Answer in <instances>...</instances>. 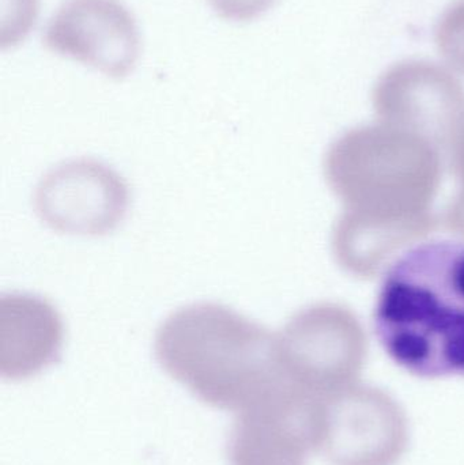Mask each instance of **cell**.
Instances as JSON below:
<instances>
[{
	"label": "cell",
	"instance_id": "cell-4",
	"mask_svg": "<svg viewBox=\"0 0 464 465\" xmlns=\"http://www.w3.org/2000/svg\"><path fill=\"white\" fill-rule=\"evenodd\" d=\"M278 335L289 376L316 398L356 384L364 369L367 336L345 306H310L294 314Z\"/></svg>",
	"mask_w": 464,
	"mask_h": 465
},
{
	"label": "cell",
	"instance_id": "cell-13",
	"mask_svg": "<svg viewBox=\"0 0 464 465\" xmlns=\"http://www.w3.org/2000/svg\"><path fill=\"white\" fill-rule=\"evenodd\" d=\"M446 223L449 231L464 238V184L447 209Z\"/></svg>",
	"mask_w": 464,
	"mask_h": 465
},
{
	"label": "cell",
	"instance_id": "cell-9",
	"mask_svg": "<svg viewBox=\"0 0 464 465\" xmlns=\"http://www.w3.org/2000/svg\"><path fill=\"white\" fill-rule=\"evenodd\" d=\"M432 213L421 217L387 220L345 212L332 232L335 259L351 275H379L411 246L435 231Z\"/></svg>",
	"mask_w": 464,
	"mask_h": 465
},
{
	"label": "cell",
	"instance_id": "cell-6",
	"mask_svg": "<svg viewBox=\"0 0 464 465\" xmlns=\"http://www.w3.org/2000/svg\"><path fill=\"white\" fill-rule=\"evenodd\" d=\"M323 399L294 382L237 411L229 440L232 465H305L318 450Z\"/></svg>",
	"mask_w": 464,
	"mask_h": 465
},
{
	"label": "cell",
	"instance_id": "cell-12",
	"mask_svg": "<svg viewBox=\"0 0 464 465\" xmlns=\"http://www.w3.org/2000/svg\"><path fill=\"white\" fill-rule=\"evenodd\" d=\"M220 18L250 22L266 13L275 0H207Z\"/></svg>",
	"mask_w": 464,
	"mask_h": 465
},
{
	"label": "cell",
	"instance_id": "cell-7",
	"mask_svg": "<svg viewBox=\"0 0 464 465\" xmlns=\"http://www.w3.org/2000/svg\"><path fill=\"white\" fill-rule=\"evenodd\" d=\"M43 43L114 79L133 73L142 49L135 18L120 0H67L49 19Z\"/></svg>",
	"mask_w": 464,
	"mask_h": 465
},
{
	"label": "cell",
	"instance_id": "cell-2",
	"mask_svg": "<svg viewBox=\"0 0 464 465\" xmlns=\"http://www.w3.org/2000/svg\"><path fill=\"white\" fill-rule=\"evenodd\" d=\"M163 371L209 406L240 411L270 391L294 382L280 335L218 303L172 313L155 336Z\"/></svg>",
	"mask_w": 464,
	"mask_h": 465
},
{
	"label": "cell",
	"instance_id": "cell-8",
	"mask_svg": "<svg viewBox=\"0 0 464 465\" xmlns=\"http://www.w3.org/2000/svg\"><path fill=\"white\" fill-rule=\"evenodd\" d=\"M127 187L94 163H67L52 171L37 191L38 214L51 228L73 234H104L124 215Z\"/></svg>",
	"mask_w": 464,
	"mask_h": 465
},
{
	"label": "cell",
	"instance_id": "cell-11",
	"mask_svg": "<svg viewBox=\"0 0 464 465\" xmlns=\"http://www.w3.org/2000/svg\"><path fill=\"white\" fill-rule=\"evenodd\" d=\"M13 320V319H11ZM62 343V324L48 303L29 297V319L11 322L10 344L2 347V373L10 379H26L56 358Z\"/></svg>",
	"mask_w": 464,
	"mask_h": 465
},
{
	"label": "cell",
	"instance_id": "cell-14",
	"mask_svg": "<svg viewBox=\"0 0 464 465\" xmlns=\"http://www.w3.org/2000/svg\"><path fill=\"white\" fill-rule=\"evenodd\" d=\"M449 157H451V168L455 176L458 177L462 185L464 184V124L462 130L455 138L454 143L449 147Z\"/></svg>",
	"mask_w": 464,
	"mask_h": 465
},
{
	"label": "cell",
	"instance_id": "cell-5",
	"mask_svg": "<svg viewBox=\"0 0 464 465\" xmlns=\"http://www.w3.org/2000/svg\"><path fill=\"white\" fill-rule=\"evenodd\" d=\"M408 441L405 412L389 393L354 384L323 399L318 450L332 465H395Z\"/></svg>",
	"mask_w": 464,
	"mask_h": 465
},
{
	"label": "cell",
	"instance_id": "cell-1",
	"mask_svg": "<svg viewBox=\"0 0 464 465\" xmlns=\"http://www.w3.org/2000/svg\"><path fill=\"white\" fill-rule=\"evenodd\" d=\"M376 336L400 368L424 379L464 377V245L420 242L386 271Z\"/></svg>",
	"mask_w": 464,
	"mask_h": 465
},
{
	"label": "cell",
	"instance_id": "cell-10",
	"mask_svg": "<svg viewBox=\"0 0 464 465\" xmlns=\"http://www.w3.org/2000/svg\"><path fill=\"white\" fill-rule=\"evenodd\" d=\"M378 108L386 124L449 150L464 124L463 97L443 84L392 82L379 93Z\"/></svg>",
	"mask_w": 464,
	"mask_h": 465
},
{
	"label": "cell",
	"instance_id": "cell-3",
	"mask_svg": "<svg viewBox=\"0 0 464 465\" xmlns=\"http://www.w3.org/2000/svg\"><path fill=\"white\" fill-rule=\"evenodd\" d=\"M324 176L345 212L403 220L429 214L441 183L435 146L392 125L356 128L330 147Z\"/></svg>",
	"mask_w": 464,
	"mask_h": 465
}]
</instances>
